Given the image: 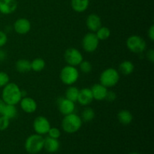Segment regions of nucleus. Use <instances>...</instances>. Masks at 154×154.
Wrapping results in <instances>:
<instances>
[{
    "label": "nucleus",
    "instance_id": "nucleus-11",
    "mask_svg": "<svg viewBox=\"0 0 154 154\" xmlns=\"http://www.w3.org/2000/svg\"><path fill=\"white\" fill-rule=\"evenodd\" d=\"M31 23L26 18H19L17 20L13 25V29L17 34L26 35L31 30Z\"/></svg>",
    "mask_w": 154,
    "mask_h": 154
},
{
    "label": "nucleus",
    "instance_id": "nucleus-18",
    "mask_svg": "<svg viewBox=\"0 0 154 154\" xmlns=\"http://www.w3.org/2000/svg\"><path fill=\"white\" fill-rule=\"evenodd\" d=\"M90 5V0H71L72 8L77 13L86 11Z\"/></svg>",
    "mask_w": 154,
    "mask_h": 154
},
{
    "label": "nucleus",
    "instance_id": "nucleus-2",
    "mask_svg": "<svg viewBox=\"0 0 154 154\" xmlns=\"http://www.w3.org/2000/svg\"><path fill=\"white\" fill-rule=\"evenodd\" d=\"M82 119L75 112L64 116L62 120V129L68 134H74L79 131L82 126Z\"/></svg>",
    "mask_w": 154,
    "mask_h": 154
},
{
    "label": "nucleus",
    "instance_id": "nucleus-27",
    "mask_svg": "<svg viewBox=\"0 0 154 154\" xmlns=\"http://www.w3.org/2000/svg\"><path fill=\"white\" fill-rule=\"evenodd\" d=\"M80 70L84 74H89L92 72L93 70V66H92L91 63L87 60H83L81 63L79 64Z\"/></svg>",
    "mask_w": 154,
    "mask_h": 154
},
{
    "label": "nucleus",
    "instance_id": "nucleus-9",
    "mask_svg": "<svg viewBox=\"0 0 154 154\" xmlns=\"http://www.w3.org/2000/svg\"><path fill=\"white\" fill-rule=\"evenodd\" d=\"M51 127V123L48 119L44 116H38L33 122V129L35 133L38 135H44L48 134Z\"/></svg>",
    "mask_w": 154,
    "mask_h": 154
},
{
    "label": "nucleus",
    "instance_id": "nucleus-14",
    "mask_svg": "<svg viewBox=\"0 0 154 154\" xmlns=\"http://www.w3.org/2000/svg\"><path fill=\"white\" fill-rule=\"evenodd\" d=\"M86 26L91 32H96L102 26V20L96 14H91L86 20Z\"/></svg>",
    "mask_w": 154,
    "mask_h": 154
},
{
    "label": "nucleus",
    "instance_id": "nucleus-13",
    "mask_svg": "<svg viewBox=\"0 0 154 154\" xmlns=\"http://www.w3.org/2000/svg\"><path fill=\"white\" fill-rule=\"evenodd\" d=\"M17 0H0V13L5 15L11 14L17 9Z\"/></svg>",
    "mask_w": 154,
    "mask_h": 154
},
{
    "label": "nucleus",
    "instance_id": "nucleus-1",
    "mask_svg": "<svg viewBox=\"0 0 154 154\" xmlns=\"http://www.w3.org/2000/svg\"><path fill=\"white\" fill-rule=\"evenodd\" d=\"M22 98V90L15 83L9 82L3 87L2 99L5 104L16 105L20 103Z\"/></svg>",
    "mask_w": 154,
    "mask_h": 154
},
{
    "label": "nucleus",
    "instance_id": "nucleus-21",
    "mask_svg": "<svg viewBox=\"0 0 154 154\" xmlns=\"http://www.w3.org/2000/svg\"><path fill=\"white\" fill-rule=\"evenodd\" d=\"M135 70V66L129 60H125L122 62L119 66V71L124 75H129Z\"/></svg>",
    "mask_w": 154,
    "mask_h": 154
},
{
    "label": "nucleus",
    "instance_id": "nucleus-33",
    "mask_svg": "<svg viewBox=\"0 0 154 154\" xmlns=\"http://www.w3.org/2000/svg\"><path fill=\"white\" fill-rule=\"evenodd\" d=\"M146 57H147V60H149L151 63L154 62V51L153 49H150L147 51V52L146 53Z\"/></svg>",
    "mask_w": 154,
    "mask_h": 154
},
{
    "label": "nucleus",
    "instance_id": "nucleus-24",
    "mask_svg": "<svg viewBox=\"0 0 154 154\" xmlns=\"http://www.w3.org/2000/svg\"><path fill=\"white\" fill-rule=\"evenodd\" d=\"M45 66H46V63L42 58L38 57L31 62V69L35 72H40L43 71Z\"/></svg>",
    "mask_w": 154,
    "mask_h": 154
},
{
    "label": "nucleus",
    "instance_id": "nucleus-34",
    "mask_svg": "<svg viewBox=\"0 0 154 154\" xmlns=\"http://www.w3.org/2000/svg\"><path fill=\"white\" fill-rule=\"evenodd\" d=\"M147 34H148V37L150 38V40L151 42L154 41V25H151L150 27L149 28L148 32H147Z\"/></svg>",
    "mask_w": 154,
    "mask_h": 154
},
{
    "label": "nucleus",
    "instance_id": "nucleus-5",
    "mask_svg": "<svg viewBox=\"0 0 154 154\" xmlns=\"http://www.w3.org/2000/svg\"><path fill=\"white\" fill-rule=\"evenodd\" d=\"M79 76V72L75 66L67 65L64 66L60 71V80L65 85H74L78 81Z\"/></svg>",
    "mask_w": 154,
    "mask_h": 154
},
{
    "label": "nucleus",
    "instance_id": "nucleus-15",
    "mask_svg": "<svg viewBox=\"0 0 154 154\" xmlns=\"http://www.w3.org/2000/svg\"><path fill=\"white\" fill-rule=\"evenodd\" d=\"M93 101V94L90 88H83L79 90L78 100L77 102L82 106H88Z\"/></svg>",
    "mask_w": 154,
    "mask_h": 154
},
{
    "label": "nucleus",
    "instance_id": "nucleus-37",
    "mask_svg": "<svg viewBox=\"0 0 154 154\" xmlns=\"http://www.w3.org/2000/svg\"><path fill=\"white\" fill-rule=\"evenodd\" d=\"M129 154H139L138 153H136V152H132V153H129Z\"/></svg>",
    "mask_w": 154,
    "mask_h": 154
},
{
    "label": "nucleus",
    "instance_id": "nucleus-22",
    "mask_svg": "<svg viewBox=\"0 0 154 154\" xmlns=\"http://www.w3.org/2000/svg\"><path fill=\"white\" fill-rule=\"evenodd\" d=\"M2 115L5 116L7 118H8L9 120L16 117L17 115V109L16 108V105H8V104H6Z\"/></svg>",
    "mask_w": 154,
    "mask_h": 154
},
{
    "label": "nucleus",
    "instance_id": "nucleus-4",
    "mask_svg": "<svg viewBox=\"0 0 154 154\" xmlns=\"http://www.w3.org/2000/svg\"><path fill=\"white\" fill-rule=\"evenodd\" d=\"M120 81V74L116 69L108 68L101 73L99 77L100 84L107 88L117 85Z\"/></svg>",
    "mask_w": 154,
    "mask_h": 154
},
{
    "label": "nucleus",
    "instance_id": "nucleus-35",
    "mask_svg": "<svg viewBox=\"0 0 154 154\" xmlns=\"http://www.w3.org/2000/svg\"><path fill=\"white\" fill-rule=\"evenodd\" d=\"M6 57H7V54H6L5 51L0 48V62L4 61L6 59Z\"/></svg>",
    "mask_w": 154,
    "mask_h": 154
},
{
    "label": "nucleus",
    "instance_id": "nucleus-31",
    "mask_svg": "<svg viewBox=\"0 0 154 154\" xmlns=\"http://www.w3.org/2000/svg\"><path fill=\"white\" fill-rule=\"evenodd\" d=\"M8 42V36L5 32L0 30V48L4 47Z\"/></svg>",
    "mask_w": 154,
    "mask_h": 154
},
{
    "label": "nucleus",
    "instance_id": "nucleus-17",
    "mask_svg": "<svg viewBox=\"0 0 154 154\" xmlns=\"http://www.w3.org/2000/svg\"><path fill=\"white\" fill-rule=\"evenodd\" d=\"M60 147V143L58 139L47 137L45 138V144H44V149L50 153H56L59 150Z\"/></svg>",
    "mask_w": 154,
    "mask_h": 154
},
{
    "label": "nucleus",
    "instance_id": "nucleus-20",
    "mask_svg": "<svg viewBox=\"0 0 154 154\" xmlns=\"http://www.w3.org/2000/svg\"><path fill=\"white\" fill-rule=\"evenodd\" d=\"M117 119L121 124L127 126L132 122L133 116L132 113L128 110H121L117 114Z\"/></svg>",
    "mask_w": 154,
    "mask_h": 154
},
{
    "label": "nucleus",
    "instance_id": "nucleus-6",
    "mask_svg": "<svg viewBox=\"0 0 154 154\" xmlns=\"http://www.w3.org/2000/svg\"><path fill=\"white\" fill-rule=\"evenodd\" d=\"M126 47L134 54H142L147 49V43L142 37L137 35L129 36L126 40Z\"/></svg>",
    "mask_w": 154,
    "mask_h": 154
},
{
    "label": "nucleus",
    "instance_id": "nucleus-3",
    "mask_svg": "<svg viewBox=\"0 0 154 154\" xmlns=\"http://www.w3.org/2000/svg\"><path fill=\"white\" fill-rule=\"evenodd\" d=\"M45 138L38 134H32L26 139L25 150L30 154H37L44 149Z\"/></svg>",
    "mask_w": 154,
    "mask_h": 154
},
{
    "label": "nucleus",
    "instance_id": "nucleus-25",
    "mask_svg": "<svg viewBox=\"0 0 154 154\" xmlns=\"http://www.w3.org/2000/svg\"><path fill=\"white\" fill-rule=\"evenodd\" d=\"M81 119L82 121L90 122L94 119L95 111L90 107H86L81 113Z\"/></svg>",
    "mask_w": 154,
    "mask_h": 154
},
{
    "label": "nucleus",
    "instance_id": "nucleus-26",
    "mask_svg": "<svg viewBox=\"0 0 154 154\" xmlns=\"http://www.w3.org/2000/svg\"><path fill=\"white\" fill-rule=\"evenodd\" d=\"M96 35L99 41L107 40L111 36V30L108 27L101 26L97 31L96 32Z\"/></svg>",
    "mask_w": 154,
    "mask_h": 154
},
{
    "label": "nucleus",
    "instance_id": "nucleus-10",
    "mask_svg": "<svg viewBox=\"0 0 154 154\" xmlns=\"http://www.w3.org/2000/svg\"><path fill=\"white\" fill-rule=\"evenodd\" d=\"M75 102L70 101L66 98H60L57 100L58 109L63 115L66 116L75 112Z\"/></svg>",
    "mask_w": 154,
    "mask_h": 154
},
{
    "label": "nucleus",
    "instance_id": "nucleus-16",
    "mask_svg": "<svg viewBox=\"0 0 154 154\" xmlns=\"http://www.w3.org/2000/svg\"><path fill=\"white\" fill-rule=\"evenodd\" d=\"M93 94V99L97 101H103L105 99L107 93H108V88L103 86L102 84H96L90 88Z\"/></svg>",
    "mask_w": 154,
    "mask_h": 154
},
{
    "label": "nucleus",
    "instance_id": "nucleus-19",
    "mask_svg": "<svg viewBox=\"0 0 154 154\" xmlns=\"http://www.w3.org/2000/svg\"><path fill=\"white\" fill-rule=\"evenodd\" d=\"M16 70L19 73H27L29 72L31 69V62L26 59H20L15 63Z\"/></svg>",
    "mask_w": 154,
    "mask_h": 154
},
{
    "label": "nucleus",
    "instance_id": "nucleus-7",
    "mask_svg": "<svg viewBox=\"0 0 154 154\" xmlns=\"http://www.w3.org/2000/svg\"><path fill=\"white\" fill-rule=\"evenodd\" d=\"M99 42L95 32H88L82 39V48L87 53H93L97 50Z\"/></svg>",
    "mask_w": 154,
    "mask_h": 154
},
{
    "label": "nucleus",
    "instance_id": "nucleus-23",
    "mask_svg": "<svg viewBox=\"0 0 154 154\" xmlns=\"http://www.w3.org/2000/svg\"><path fill=\"white\" fill-rule=\"evenodd\" d=\"M79 90L78 87L75 86H69L66 91V98L69 99L70 101H72L74 102H76L78 100V94H79Z\"/></svg>",
    "mask_w": 154,
    "mask_h": 154
},
{
    "label": "nucleus",
    "instance_id": "nucleus-28",
    "mask_svg": "<svg viewBox=\"0 0 154 154\" xmlns=\"http://www.w3.org/2000/svg\"><path fill=\"white\" fill-rule=\"evenodd\" d=\"M10 82V77L6 72H0V88H3Z\"/></svg>",
    "mask_w": 154,
    "mask_h": 154
},
{
    "label": "nucleus",
    "instance_id": "nucleus-29",
    "mask_svg": "<svg viewBox=\"0 0 154 154\" xmlns=\"http://www.w3.org/2000/svg\"><path fill=\"white\" fill-rule=\"evenodd\" d=\"M10 125V120L3 115H0V131H5Z\"/></svg>",
    "mask_w": 154,
    "mask_h": 154
},
{
    "label": "nucleus",
    "instance_id": "nucleus-36",
    "mask_svg": "<svg viewBox=\"0 0 154 154\" xmlns=\"http://www.w3.org/2000/svg\"><path fill=\"white\" fill-rule=\"evenodd\" d=\"M5 105L6 104L5 103V102L2 100V99L0 98V115H2V111L3 110H4V108L5 106Z\"/></svg>",
    "mask_w": 154,
    "mask_h": 154
},
{
    "label": "nucleus",
    "instance_id": "nucleus-12",
    "mask_svg": "<svg viewBox=\"0 0 154 154\" xmlns=\"http://www.w3.org/2000/svg\"><path fill=\"white\" fill-rule=\"evenodd\" d=\"M20 108L23 111L27 114H32L37 110L38 105L34 99L31 97H23L20 102Z\"/></svg>",
    "mask_w": 154,
    "mask_h": 154
},
{
    "label": "nucleus",
    "instance_id": "nucleus-30",
    "mask_svg": "<svg viewBox=\"0 0 154 154\" xmlns=\"http://www.w3.org/2000/svg\"><path fill=\"white\" fill-rule=\"evenodd\" d=\"M48 136L51 137V138H56V139H58L59 138L61 135V132H60V129L57 127H51L50 128L49 131L48 132Z\"/></svg>",
    "mask_w": 154,
    "mask_h": 154
},
{
    "label": "nucleus",
    "instance_id": "nucleus-8",
    "mask_svg": "<svg viewBox=\"0 0 154 154\" xmlns=\"http://www.w3.org/2000/svg\"><path fill=\"white\" fill-rule=\"evenodd\" d=\"M64 59L68 65L76 67L84 60V57L79 50L75 48H69L65 52Z\"/></svg>",
    "mask_w": 154,
    "mask_h": 154
},
{
    "label": "nucleus",
    "instance_id": "nucleus-32",
    "mask_svg": "<svg viewBox=\"0 0 154 154\" xmlns=\"http://www.w3.org/2000/svg\"><path fill=\"white\" fill-rule=\"evenodd\" d=\"M117 99V94L114 91H108L105 97V100L109 102H113Z\"/></svg>",
    "mask_w": 154,
    "mask_h": 154
}]
</instances>
